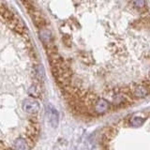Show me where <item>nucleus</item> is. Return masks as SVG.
<instances>
[{
	"label": "nucleus",
	"mask_w": 150,
	"mask_h": 150,
	"mask_svg": "<svg viewBox=\"0 0 150 150\" xmlns=\"http://www.w3.org/2000/svg\"><path fill=\"white\" fill-rule=\"evenodd\" d=\"M111 108V103L104 98H97V100L92 105V112L97 115H104L109 112Z\"/></svg>",
	"instance_id": "f257e3e1"
},
{
	"label": "nucleus",
	"mask_w": 150,
	"mask_h": 150,
	"mask_svg": "<svg viewBox=\"0 0 150 150\" xmlns=\"http://www.w3.org/2000/svg\"><path fill=\"white\" fill-rule=\"evenodd\" d=\"M131 96L135 98H144L150 94V83L147 81L146 83H143L137 84L132 87L130 90Z\"/></svg>",
	"instance_id": "f03ea898"
},
{
	"label": "nucleus",
	"mask_w": 150,
	"mask_h": 150,
	"mask_svg": "<svg viewBox=\"0 0 150 150\" xmlns=\"http://www.w3.org/2000/svg\"><path fill=\"white\" fill-rule=\"evenodd\" d=\"M23 110L28 115H35L40 111V102L35 98H27L23 101Z\"/></svg>",
	"instance_id": "7ed1b4c3"
},
{
	"label": "nucleus",
	"mask_w": 150,
	"mask_h": 150,
	"mask_svg": "<svg viewBox=\"0 0 150 150\" xmlns=\"http://www.w3.org/2000/svg\"><path fill=\"white\" fill-rule=\"evenodd\" d=\"M46 109H47V114H48V117H49L51 125L53 126L54 128H56V127L58 126V120H59L58 112L51 105L47 106Z\"/></svg>",
	"instance_id": "20e7f679"
},
{
	"label": "nucleus",
	"mask_w": 150,
	"mask_h": 150,
	"mask_svg": "<svg viewBox=\"0 0 150 150\" xmlns=\"http://www.w3.org/2000/svg\"><path fill=\"white\" fill-rule=\"evenodd\" d=\"M12 149L13 150H29L30 147L25 138L18 137L17 139L14 140V142L12 143Z\"/></svg>",
	"instance_id": "39448f33"
},
{
	"label": "nucleus",
	"mask_w": 150,
	"mask_h": 150,
	"mask_svg": "<svg viewBox=\"0 0 150 150\" xmlns=\"http://www.w3.org/2000/svg\"><path fill=\"white\" fill-rule=\"evenodd\" d=\"M28 94L32 97V98H38L41 96V90L40 87V84H36L34 83L32 86H30V88L28 89Z\"/></svg>",
	"instance_id": "423d86ee"
},
{
	"label": "nucleus",
	"mask_w": 150,
	"mask_h": 150,
	"mask_svg": "<svg viewBox=\"0 0 150 150\" xmlns=\"http://www.w3.org/2000/svg\"><path fill=\"white\" fill-rule=\"evenodd\" d=\"M144 118L142 116H133L132 118L130 119V125L134 127V128H140V127H142L144 123Z\"/></svg>",
	"instance_id": "0eeeda50"
},
{
	"label": "nucleus",
	"mask_w": 150,
	"mask_h": 150,
	"mask_svg": "<svg viewBox=\"0 0 150 150\" xmlns=\"http://www.w3.org/2000/svg\"><path fill=\"white\" fill-rule=\"evenodd\" d=\"M35 74L38 78V80L40 82H42L45 78V72H44V69L41 65H37L35 67Z\"/></svg>",
	"instance_id": "6e6552de"
},
{
	"label": "nucleus",
	"mask_w": 150,
	"mask_h": 150,
	"mask_svg": "<svg viewBox=\"0 0 150 150\" xmlns=\"http://www.w3.org/2000/svg\"><path fill=\"white\" fill-rule=\"evenodd\" d=\"M131 5L135 8H144L146 5V2L143 1V0H137V1H132Z\"/></svg>",
	"instance_id": "1a4fd4ad"
},
{
	"label": "nucleus",
	"mask_w": 150,
	"mask_h": 150,
	"mask_svg": "<svg viewBox=\"0 0 150 150\" xmlns=\"http://www.w3.org/2000/svg\"><path fill=\"white\" fill-rule=\"evenodd\" d=\"M148 83H150V72H149V78H148Z\"/></svg>",
	"instance_id": "9d476101"
}]
</instances>
